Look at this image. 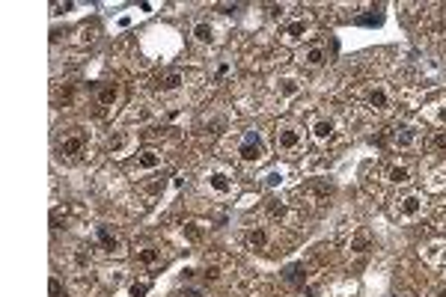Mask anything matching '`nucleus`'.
Returning a JSON list of instances; mask_svg holds the SVG:
<instances>
[{
  "label": "nucleus",
  "mask_w": 446,
  "mask_h": 297,
  "mask_svg": "<svg viewBox=\"0 0 446 297\" xmlns=\"http://www.w3.org/2000/svg\"><path fill=\"white\" fill-rule=\"evenodd\" d=\"M119 98H122V86L116 84V80H107V84H102L98 86V93H95L98 107H116L119 104Z\"/></svg>",
  "instance_id": "16"
},
{
  "label": "nucleus",
  "mask_w": 446,
  "mask_h": 297,
  "mask_svg": "<svg viewBox=\"0 0 446 297\" xmlns=\"http://www.w3.org/2000/svg\"><path fill=\"white\" fill-rule=\"evenodd\" d=\"M182 86H185V71H178V69L167 71V75H161V80H158V93H164V95L178 93Z\"/></svg>",
  "instance_id": "21"
},
{
  "label": "nucleus",
  "mask_w": 446,
  "mask_h": 297,
  "mask_svg": "<svg viewBox=\"0 0 446 297\" xmlns=\"http://www.w3.org/2000/svg\"><path fill=\"white\" fill-rule=\"evenodd\" d=\"M134 149H137V137H134V131H128V128H119L107 137V155L116 158V161L131 155Z\"/></svg>",
  "instance_id": "8"
},
{
  "label": "nucleus",
  "mask_w": 446,
  "mask_h": 297,
  "mask_svg": "<svg viewBox=\"0 0 446 297\" xmlns=\"http://www.w3.org/2000/svg\"><path fill=\"white\" fill-rule=\"evenodd\" d=\"M363 102H366V107H369V110H375V113H390V110H392V93H390L387 84H372V86H366Z\"/></svg>",
  "instance_id": "7"
},
{
  "label": "nucleus",
  "mask_w": 446,
  "mask_h": 297,
  "mask_svg": "<svg viewBox=\"0 0 446 297\" xmlns=\"http://www.w3.org/2000/svg\"><path fill=\"white\" fill-rule=\"evenodd\" d=\"M202 235H205V226H202V223H196V220L185 223V229H182V238L187 241V244H200V241H202Z\"/></svg>",
  "instance_id": "25"
},
{
  "label": "nucleus",
  "mask_w": 446,
  "mask_h": 297,
  "mask_svg": "<svg viewBox=\"0 0 446 297\" xmlns=\"http://www.w3.org/2000/svg\"><path fill=\"white\" fill-rule=\"evenodd\" d=\"M274 146L285 158H298L303 152V146H307V131H303L294 119H280L274 128Z\"/></svg>",
  "instance_id": "1"
},
{
  "label": "nucleus",
  "mask_w": 446,
  "mask_h": 297,
  "mask_svg": "<svg viewBox=\"0 0 446 297\" xmlns=\"http://www.w3.org/2000/svg\"><path fill=\"white\" fill-rule=\"evenodd\" d=\"M428 146H432L434 152H446V128L443 131H434L432 140H428Z\"/></svg>",
  "instance_id": "29"
},
{
  "label": "nucleus",
  "mask_w": 446,
  "mask_h": 297,
  "mask_svg": "<svg viewBox=\"0 0 446 297\" xmlns=\"http://www.w3.org/2000/svg\"><path fill=\"white\" fill-rule=\"evenodd\" d=\"M244 244H247V250H253V253H262V250H268V244H271V235H268L265 226H250L244 232Z\"/></svg>",
  "instance_id": "17"
},
{
  "label": "nucleus",
  "mask_w": 446,
  "mask_h": 297,
  "mask_svg": "<svg viewBox=\"0 0 446 297\" xmlns=\"http://www.w3.org/2000/svg\"><path fill=\"white\" fill-rule=\"evenodd\" d=\"M95 241H98V247H102L107 256H116V259H122V256H125V244H122V238L116 235V232H110L107 226H98V229H95Z\"/></svg>",
  "instance_id": "13"
},
{
  "label": "nucleus",
  "mask_w": 446,
  "mask_h": 297,
  "mask_svg": "<svg viewBox=\"0 0 446 297\" xmlns=\"http://www.w3.org/2000/svg\"><path fill=\"white\" fill-rule=\"evenodd\" d=\"M167 191V182L161 178V182H152V185H146V193L149 196H158V193H164Z\"/></svg>",
  "instance_id": "35"
},
{
  "label": "nucleus",
  "mask_w": 446,
  "mask_h": 297,
  "mask_svg": "<svg viewBox=\"0 0 446 297\" xmlns=\"http://www.w3.org/2000/svg\"><path fill=\"white\" fill-rule=\"evenodd\" d=\"M434 226L437 229H446V202H441L434 209Z\"/></svg>",
  "instance_id": "32"
},
{
  "label": "nucleus",
  "mask_w": 446,
  "mask_h": 297,
  "mask_svg": "<svg viewBox=\"0 0 446 297\" xmlns=\"http://www.w3.org/2000/svg\"><path fill=\"white\" fill-rule=\"evenodd\" d=\"M218 280H220V268L218 265H209L202 271V283H218Z\"/></svg>",
  "instance_id": "33"
},
{
  "label": "nucleus",
  "mask_w": 446,
  "mask_h": 297,
  "mask_svg": "<svg viewBox=\"0 0 446 297\" xmlns=\"http://www.w3.org/2000/svg\"><path fill=\"white\" fill-rule=\"evenodd\" d=\"M285 9H289L285 3H271V6H268V15H271L274 21H280V18L285 15Z\"/></svg>",
  "instance_id": "34"
},
{
  "label": "nucleus",
  "mask_w": 446,
  "mask_h": 297,
  "mask_svg": "<svg viewBox=\"0 0 446 297\" xmlns=\"http://www.w3.org/2000/svg\"><path fill=\"white\" fill-rule=\"evenodd\" d=\"M283 176H285V173H280V169H274V173L268 176V187H277V185H283Z\"/></svg>",
  "instance_id": "36"
},
{
  "label": "nucleus",
  "mask_w": 446,
  "mask_h": 297,
  "mask_svg": "<svg viewBox=\"0 0 446 297\" xmlns=\"http://www.w3.org/2000/svg\"><path fill=\"white\" fill-rule=\"evenodd\" d=\"M425 209H428V200L423 193H405V196H399L396 200V205H392V217L405 220V223H414V220L423 217Z\"/></svg>",
  "instance_id": "5"
},
{
  "label": "nucleus",
  "mask_w": 446,
  "mask_h": 297,
  "mask_svg": "<svg viewBox=\"0 0 446 297\" xmlns=\"http://www.w3.org/2000/svg\"><path fill=\"white\" fill-rule=\"evenodd\" d=\"M392 143H396L399 149H414L419 143V128L416 125H410V122L396 125V128H392Z\"/></svg>",
  "instance_id": "14"
},
{
  "label": "nucleus",
  "mask_w": 446,
  "mask_h": 297,
  "mask_svg": "<svg viewBox=\"0 0 446 297\" xmlns=\"http://www.w3.org/2000/svg\"><path fill=\"white\" fill-rule=\"evenodd\" d=\"M294 60H298V66L303 69H321L327 62V48L325 45H301L298 54H294Z\"/></svg>",
  "instance_id": "10"
},
{
  "label": "nucleus",
  "mask_w": 446,
  "mask_h": 297,
  "mask_svg": "<svg viewBox=\"0 0 446 297\" xmlns=\"http://www.w3.org/2000/svg\"><path fill=\"white\" fill-rule=\"evenodd\" d=\"M69 9H75V3H57L54 6V15H62V12H69Z\"/></svg>",
  "instance_id": "37"
},
{
  "label": "nucleus",
  "mask_w": 446,
  "mask_h": 297,
  "mask_svg": "<svg viewBox=\"0 0 446 297\" xmlns=\"http://www.w3.org/2000/svg\"><path fill=\"white\" fill-rule=\"evenodd\" d=\"M205 187H209L214 196H229L235 191V173L223 164H214L209 173H205Z\"/></svg>",
  "instance_id": "6"
},
{
  "label": "nucleus",
  "mask_w": 446,
  "mask_h": 297,
  "mask_svg": "<svg viewBox=\"0 0 446 297\" xmlns=\"http://www.w3.org/2000/svg\"><path fill=\"white\" fill-rule=\"evenodd\" d=\"M134 259H137L140 268H155L164 262V253H161V247H140L137 253H134Z\"/></svg>",
  "instance_id": "22"
},
{
  "label": "nucleus",
  "mask_w": 446,
  "mask_h": 297,
  "mask_svg": "<svg viewBox=\"0 0 446 297\" xmlns=\"http://www.w3.org/2000/svg\"><path fill=\"white\" fill-rule=\"evenodd\" d=\"M330 193H333V187L330 185H321V182H316V185H307L301 191V196L307 200L309 205H325L327 200H330Z\"/></svg>",
  "instance_id": "20"
},
{
  "label": "nucleus",
  "mask_w": 446,
  "mask_h": 297,
  "mask_svg": "<svg viewBox=\"0 0 446 297\" xmlns=\"http://www.w3.org/2000/svg\"><path fill=\"white\" fill-rule=\"evenodd\" d=\"M423 113H425V119H428V122H434V125H441V128H446V102H434V104H428Z\"/></svg>",
  "instance_id": "24"
},
{
  "label": "nucleus",
  "mask_w": 446,
  "mask_h": 297,
  "mask_svg": "<svg viewBox=\"0 0 446 297\" xmlns=\"http://www.w3.org/2000/svg\"><path fill=\"white\" fill-rule=\"evenodd\" d=\"M48 294H51V297H69V294H66V289H62V283L57 280V276H51V280H48Z\"/></svg>",
  "instance_id": "31"
},
{
  "label": "nucleus",
  "mask_w": 446,
  "mask_h": 297,
  "mask_svg": "<svg viewBox=\"0 0 446 297\" xmlns=\"http://www.w3.org/2000/svg\"><path fill=\"white\" fill-rule=\"evenodd\" d=\"M384 178H387L390 185H396V187H405V185H410L414 182V169H410L408 164H390L387 167V173H384Z\"/></svg>",
  "instance_id": "19"
},
{
  "label": "nucleus",
  "mask_w": 446,
  "mask_h": 297,
  "mask_svg": "<svg viewBox=\"0 0 446 297\" xmlns=\"http://www.w3.org/2000/svg\"><path fill=\"white\" fill-rule=\"evenodd\" d=\"M419 256H423V262L434 265V268H446V241H432V244H425L419 250Z\"/></svg>",
  "instance_id": "18"
},
{
  "label": "nucleus",
  "mask_w": 446,
  "mask_h": 297,
  "mask_svg": "<svg viewBox=\"0 0 446 297\" xmlns=\"http://www.w3.org/2000/svg\"><path fill=\"white\" fill-rule=\"evenodd\" d=\"M191 36H193V42H196V45H202V48H214V45L220 42V30L209 21V18L196 21V24L191 27Z\"/></svg>",
  "instance_id": "12"
},
{
  "label": "nucleus",
  "mask_w": 446,
  "mask_h": 297,
  "mask_svg": "<svg viewBox=\"0 0 446 297\" xmlns=\"http://www.w3.org/2000/svg\"><path fill=\"white\" fill-rule=\"evenodd\" d=\"M229 69H232L229 62H223V66H218V80H223V78H226V75H229Z\"/></svg>",
  "instance_id": "38"
},
{
  "label": "nucleus",
  "mask_w": 446,
  "mask_h": 297,
  "mask_svg": "<svg viewBox=\"0 0 446 297\" xmlns=\"http://www.w3.org/2000/svg\"><path fill=\"white\" fill-rule=\"evenodd\" d=\"M89 146V134L86 128H62V134L57 137V155L66 158V161H78L84 158V152Z\"/></svg>",
  "instance_id": "2"
},
{
  "label": "nucleus",
  "mask_w": 446,
  "mask_h": 297,
  "mask_svg": "<svg viewBox=\"0 0 446 297\" xmlns=\"http://www.w3.org/2000/svg\"><path fill=\"white\" fill-rule=\"evenodd\" d=\"M301 89H303V80L294 75V71H285V75H280L274 80V93L280 102H289V98L301 95Z\"/></svg>",
  "instance_id": "11"
},
{
  "label": "nucleus",
  "mask_w": 446,
  "mask_h": 297,
  "mask_svg": "<svg viewBox=\"0 0 446 297\" xmlns=\"http://www.w3.org/2000/svg\"><path fill=\"white\" fill-rule=\"evenodd\" d=\"M238 158H241V164H247V167H262L268 161V146H265L262 134L247 131L238 143Z\"/></svg>",
  "instance_id": "4"
},
{
  "label": "nucleus",
  "mask_w": 446,
  "mask_h": 297,
  "mask_svg": "<svg viewBox=\"0 0 446 297\" xmlns=\"http://www.w3.org/2000/svg\"><path fill=\"white\" fill-rule=\"evenodd\" d=\"M316 30V21H312V15H298V18H289V21L280 24V30H277V39L283 45H303Z\"/></svg>",
  "instance_id": "3"
},
{
  "label": "nucleus",
  "mask_w": 446,
  "mask_h": 297,
  "mask_svg": "<svg viewBox=\"0 0 446 297\" xmlns=\"http://www.w3.org/2000/svg\"><path fill=\"white\" fill-rule=\"evenodd\" d=\"M265 211H268V217L277 220V223H283L285 217H289V205L280 202V200H271V202L265 205Z\"/></svg>",
  "instance_id": "26"
},
{
  "label": "nucleus",
  "mask_w": 446,
  "mask_h": 297,
  "mask_svg": "<svg viewBox=\"0 0 446 297\" xmlns=\"http://www.w3.org/2000/svg\"><path fill=\"white\" fill-rule=\"evenodd\" d=\"M369 250V238L366 235H354L351 238V253H366Z\"/></svg>",
  "instance_id": "30"
},
{
  "label": "nucleus",
  "mask_w": 446,
  "mask_h": 297,
  "mask_svg": "<svg viewBox=\"0 0 446 297\" xmlns=\"http://www.w3.org/2000/svg\"><path fill=\"white\" fill-rule=\"evenodd\" d=\"M336 131L339 125L336 119H330V116H316V119L309 122V137L318 143V146H327V143L336 140Z\"/></svg>",
  "instance_id": "9"
},
{
  "label": "nucleus",
  "mask_w": 446,
  "mask_h": 297,
  "mask_svg": "<svg viewBox=\"0 0 446 297\" xmlns=\"http://www.w3.org/2000/svg\"><path fill=\"white\" fill-rule=\"evenodd\" d=\"M161 161H164V158H161V152L146 146V149L137 152V158H134V169H137V173H152V169L161 167Z\"/></svg>",
  "instance_id": "15"
},
{
  "label": "nucleus",
  "mask_w": 446,
  "mask_h": 297,
  "mask_svg": "<svg viewBox=\"0 0 446 297\" xmlns=\"http://www.w3.org/2000/svg\"><path fill=\"white\" fill-rule=\"evenodd\" d=\"M283 280L289 283V285H294V289H303V285H307V268H303L301 262L298 265H289L283 271Z\"/></svg>",
  "instance_id": "23"
},
{
  "label": "nucleus",
  "mask_w": 446,
  "mask_h": 297,
  "mask_svg": "<svg viewBox=\"0 0 446 297\" xmlns=\"http://www.w3.org/2000/svg\"><path fill=\"white\" fill-rule=\"evenodd\" d=\"M149 292H152V280H134L125 289V297H149Z\"/></svg>",
  "instance_id": "27"
},
{
  "label": "nucleus",
  "mask_w": 446,
  "mask_h": 297,
  "mask_svg": "<svg viewBox=\"0 0 446 297\" xmlns=\"http://www.w3.org/2000/svg\"><path fill=\"white\" fill-rule=\"evenodd\" d=\"M71 102H75V84H62L57 89V104L60 107H69Z\"/></svg>",
  "instance_id": "28"
}]
</instances>
